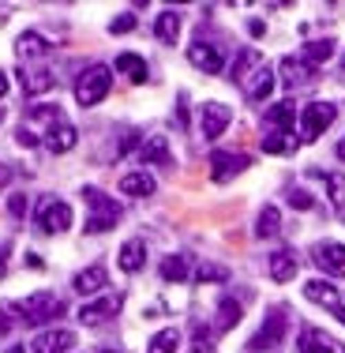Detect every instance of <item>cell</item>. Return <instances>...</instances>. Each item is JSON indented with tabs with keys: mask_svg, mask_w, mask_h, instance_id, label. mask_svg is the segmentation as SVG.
<instances>
[{
	"mask_svg": "<svg viewBox=\"0 0 345 353\" xmlns=\"http://www.w3.org/2000/svg\"><path fill=\"white\" fill-rule=\"evenodd\" d=\"M334 319H338V323H342V327H345V305H342V308H338V312H334Z\"/></svg>",
	"mask_w": 345,
	"mask_h": 353,
	"instance_id": "cell-45",
	"label": "cell"
},
{
	"mask_svg": "<svg viewBox=\"0 0 345 353\" xmlns=\"http://www.w3.org/2000/svg\"><path fill=\"white\" fill-rule=\"evenodd\" d=\"M342 68H345V57H342Z\"/></svg>",
	"mask_w": 345,
	"mask_h": 353,
	"instance_id": "cell-52",
	"label": "cell"
},
{
	"mask_svg": "<svg viewBox=\"0 0 345 353\" xmlns=\"http://www.w3.org/2000/svg\"><path fill=\"white\" fill-rule=\"evenodd\" d=\"M116 72H124L132 83H147V75H150L147 61L136 57V53H121V57H116Z\"/></svg>",
	"mask_w": 345,
	"mask_h": 353,
	"instance_id": "cell-23",
	"label": "cell"
},
{
	"mask_svg": "<svg viewBox=\"0 0 345 353\" xmlns=\"http://www.w3.org/2000/svg\"><path fill=\"white\" fill-rule=\"evenodd\" d=\"M300 353H334V342L319 327H300Z\"/></svg>",
	"mask_w": 345,
	"mask_h": 353,
	"instance_id": "cell-22",
	"label": "cell"
},
{
	"mask_svg": "<svg viewBox=\"0 0 345 353\" xmlns=\"http://www.w3.org/2000/svg\"><path fill=\"white\" fill-rule=\"evenodd\" d=\"M128 30H136V15H121L109 23V34H128Z\"/></svg>",
	"mask_w": 345,
	"mask_h": 353,
	"instance_id": "cell-38",
	"label": "cell"
},
{
	"mask_svg": "<svg viewBox=\"0 0 345 353\" xmlns=\"http://www.w3.org/2000/svg\"><path fill=\"white\" fill-rule=\"evenodd\" d=\"M191 274H196V282H229V271L218 263H199Z\"/></svg>",
	"mask_w": 345,
	"mask_h": 353,
	"instance_id": "cell-35",
	"label": "cell"
},
{
	"mask_svg": "<svg viewBox=\"0 0 345 353\" xmlns=\"http://www.w3.org/2000/svg\"><path fill=\"white\" fill-rule=\"evenodd\" d=\"M191 353H214V346H210V342H199V346L191 350Z\"/></svg>",
	"mask_w": 345,
	"mask_h": 353,
	"instance_id": "cell-43",
	"label": "cell"
},
{
	"mask_svg": "<svg viewBox=\"0 0 345 353\" xmlns=\"http://www.w3.org/2000/svg\"><path fill=\"white\" fill-rule=\"evenodd\" d=\"M8 211H12L15 218H23V214H27V196H12V199H8Z\"/></svg>",
	"mask_w": 345,
	"mask_h": 353,
	"instance_id": "cell-39",
	"label": "cell"
},
{
	"mask_svg": "<svg viewBox=\"0 0 345 353\" xmlns=\"http://www.w3.org/2000/svg\"><path fill=\"white\" fill-rule=\"evenodd\" d=\"M15 53H19L23 61H30V57H45L49 41L41 34H34V30H27V34H19V41H15Z\"/></svg>",
	"mask_w": 345,
	"mask_h": 353,
	"instance_id": "cell-28",
	"label": "cell"
},
{
	"mask_svg": "<svg viewBox=\"0 0 345 353\" xmlns=\"http://www.w3.org/2000/svg\"><path fill=\"white\" fill-rule=\"evenodd\" d=\"M338 158H342V162H345V139L338 143Z\"/></svg>",
	"mask_w": 345,
	"mask_h": 353,
	"instance_id": "cell-47",
	"label": "cell"
},
{
	"mask_svg": "<svg viewBox=\"0 0 345 353\" xmlns=\"http://www.w3.org/2000/svg\"><path fill=\"white\" fill-rule=\"evenodd\" d=\"M34 225L41 233H64L72 225V207L64 203V199H53L45 196L38 203V214H34Z\"/></svg>",
	"mask_w": 345,
	"mask_h": 353,
	"instance_id": "cell-6",
	"label": "cell"
},
{
	"mask_svg": "<svg viewBox=\"0 0 345 353\" xmlns=\"http://www.w3.org/2000/svg\"><path fill=\"white\" fill-rule=\"evenodd\" d=\"M8 181H12V170H8V165H4V162H0V188H4V184H8Z\"/></svg>",
	"mask_w": 345,
	"mask_h": 353,
	"instance_id": "cell-41",
	"label": "cell"
},
{
	"mask_svg": "<svg viewBox=\"0 0 345 353\" xmlns=\"http://www.w3.org/2000/svg\"><path fill=\"white\" fill-rule=\"evenodd\" d=\"M143 162L173 165V154H169V143H165V136H150L147 143H143Z\"/></svg>",
	"mask_w": 345,
	"mask_h": 353,
	"instance_id": "cell-24",
	"label": "cell"
},
{
	"mask_svg": "<svg viewBox=\"0 0 345 353\" xmlns=\"http://www.w3.org/2000/svg\"><path fill=\"white\" fill-rule=\"evenodd\" d=\"M304 57H308L311 64L326 61V57H334V41H331V38H319V41H308V46H304Z\"/></svg>",
	"mask_w": 345,
	"mask_h": 353,
	"instance_id": "cell-34",
	"label": "cell"
},
{
	"mask_svg": "<svg viewBox=\"0 0 345 353\" xmlns=\"http://www.w3.org/2000/svg\"><path fill=\"white\" fill-rule=\"evenodd\" d=\"M229 121H233L229 105H222V102H207L203 105V136L207 139H218L225 128H229Z\"/></svg>",
	"mask_w": 345,
	"mask_h": 353,
	"instance_id": "cell-13",
	"label": "cell"
},
{
	"mask_svg": "<svg viewBox=\"0 0 345 353\" xmlns=\"http://www.w3.org/2000/svg\"><path fill=\"white\" fill-rule=\"evenodd\" d=\"M304 297H308V301H315V305H323V308H331V312H338V308H342V293H338V285L326 282V279H311V282L304 285Z\"/></svg>",
	"mask_w": 345,
	"mask_h": 353,
	"instance_id": "cell-14",
	"label": "cell"
},
{
	"mask_svg": "<svg viewBox=\"0 0 345 353\" xmlns=\"http://www.w3.org/2000/svg\"><path fill=\"white\" fill-rule=\"evenodd\" d=\"M154 34H158V41H165V46H176V38H180V15L162 12L154 23Z\"/></svg>",
	"mask_w": 345,
	"mask_h": 353,
	"instance_id": "cell-25",
	"label": "cell"
},
{
	"mask_svg": "<svg viewBox=\"0 0 345 353\" xmlns=\"http://www.w3.org/2000/svg\"><path fill=\"white\" fill-rule=\"evenodd\" d=\"M293 124H297V109H293V102H278V105L266 109V128H278V132L289 136Z\"/></svg>",
	"mask_w": 345,
	"mask_h": 353,
	"instance_id": "cell-21",
	"label": "cell"
},
{
	"mask_svg": "<svg viewBox=\"0 0 345 353\" xmlns=\"http://www.w3.org/2000/svg\"><path fill=\"white\" fill-rule=\"evenodd\" d=\"M121 305H124L121 293H109V297H102V301H90V305H83V308H79V323L98 327L102 319H109V316L121 312Z\"/></svg>",
	"mask_w": 345,
	"mask_h": 353,
	"instance_id": "cell-11",
	"label": "cell"
},
{
	"mask_svg": "<svg viewBox=\"0 0 345 353\" xmlns=\"http://www.w3.org/2000/svg\"><path fill=\"white\" fill-rule=\"evenodd\" d=\"M271 90H274V72L271 68H255V72H251V79L244 83L248 102H263V98H271Z\"/></svg>",
	"mask_w": 345,
	"mask_h": 353,
	"instance_id": "cell-17",
	"label": "cell"
},
{
	"mask_svg": "<svg viewBox=\"0 0 345 353\" xmlns=\"http://www.w3.org/2000/svg\"><path fill=\"white\" fill-rule=\"evenodd\" d=\"M334 121H338V105H334V102H311V105H304V113H300V139H304V143L319 139Z\"/></svg>",
	"mask_w": 345,
	"mask_h": 353,
	"instance_id": "cell-5",
	"label": "cell"
},
{
	"mask_svg": "<svg viewBox=\"0 0 345 353\" xmlns=\"http://www.w3.org/2000/svg\"><path fill=\"white\" fill-rule=\"evenodd\" d=\"M4 94H8V75L0 72V98H4Z\"/></svg>",
	"mask_w": 345,
	"mask_h": 353,
	"instance_id": "cell-44",
	"label": "cell"
},
{
	"mask_svg": "<svg viewBox=\"0 0 345 353\" xmlns=\"http://www.w3.org/2000/svg\"><path fill=\"white\" fill-rule=\"evenodd\" d=\"M248 30H251V34H255V38H259V34H263V30H266V27H263V23H259V19H251V23H248Z\"/></svg>",
	"mask_w": 345,
	"mask_h": 353,
	"instance_id": "cell-42",
	"label": "cell"
},
{
	"mask_svg": "<svg viewBox=\"0 0 345 353\" xmlns=\"http://www.w3.org/2000/svg\"><path fill=\"white\" fill-rule=\"evenodd\" d=\"M248 165H251V158H248V154H229V150H214V154H210V181L225 184V181H233L237 173H244Z\"/></svg>",
	"mask_w": 345,
	"mask_h": 353,
	"instance_id": "cell-8",
	"label": "cell"
},
{
	"mask_svg": "<svg viewBox=\"0 0 345 353\" xmlns=\"http://www.w3.org/2000/svg\"><path fill=\"white\" fill-rule=\"evenodd\" d=\"M188 61L196 64L203 75H218L225 68V53H222V46H210V41H196V46L188 49Z\"/></svg>",
	"mask_w": 345,
	"mask_h": 353,
	"instance_id": "cell-10",
	"label": "cell"
},
{
	"mask_svg": "<svg viewBox=\"0 0 345 353\" xmlns=\"http://www.w3.org/2000/svg\"><path fill=\"white\" fill-rule=\"evenodd\" d=\"M311 259H315L319 271L334 274V279H345V245L342 241H319L311 248Z\"/></svg>",
	"mask_w": 345,
	"mask_h": 353,
	"instance_id": "cell-7",
	"label": "cell"
},
{
	"mask_svg": "<svg viewBox=\"0 0 345 353\" xmlns=\"http://www.w3.org/2000/svg\"><path fill=\"white\" fill-rule=\"evenodd\" d=\"M0 121H4V109H0Z\"/></svg>",
	"mask_w": 345,
	"mask_h": 353,
	"instance_id": "cell-51",
	"label": "cell"
},
{
	"mask_svg": "<svg viewBox=\"0 0 345 353\" xmlns=\"http://www.w3.org/2000/svg\"><path fill=\"white\" fill-rule=\"evenodd\" d=\"M19 143H23V147H34V143H38V136H34L30 128H19Z\"/></svg>",
	"mask_w": 345,
	"mask_h": 353,
	"instance_id": "cell-40",
	"label": "cell"
},
{
	"mask_svg": "<svg viewBox=\"0 0 345 353\" xmlns=\"http://www.w3.org/2000/svg\"><path fill=\"white\" fill-rule=\"evenodd\" d=\"M109 87H113V72H109L105 64H90V68L75 79V102L83 109H90L109 94Z\"/></svg>",
	"mask_w": 345,
	"mask_h": 353,
	"instance_id": "cell-3",
	"label": "cell"
},
{
	"mask_svg": "<svg viewBox=\"0 0 345 353\" xmlns=\"http://www.w3.org/2000/svg\"><path fill=\"white\" fill-rule=\"evenodd\" d=\"M237 323H240V305L233 297H225L222 305H218V327H222V331H233Z\"/></svg>",
	"mask_w": 345,
	"mask_h": 353,
	"instance_id": "cell-32",
	"label": "cell"
},
{
	"mask_svg": "<svg viewBox=\"0 0 345 353\" xmlns=\"http://www.w3.org/2000/svg\"><path fill=\"white\" fill-rule=\"evenodd\" d=\"M176 346H180V331H176V327H165V331H158L154 339H150L147 353H176Z\"/></svg>",
	"mask_w": 345,
	"mask_h": 353,
	"instance_id": "cell-31",
	"label": "cell"
},
{
	"mask_svg": "<svg viewBox=\"0 0 345 353\" xmlns=\"http://www.w3.org/2000/svg\"><path fill=\"white\" fill-rule=\"evenodd\" d=\"M83 199H87V207H90L87 233H105V230H113V225L121 222V203H116V199H109L105 192L83 188Z\"/></svg>",
	"mask_w": 345,
	"mask_h": 353,
	"instance_id": "cell-2",
	"label": "cell"
},
{
	"mask_svg": "<svg viewBox=\"0 0 345 353\" xmlns=\"http://www.w3.org/2000/svg\"><path fill=\"white\" fill-rule=\"evenodd\" d=\"M311 79H319V64H311L308 57H285L282 61V83L285 87H308Z\"/></svg>",
	"mask_w": 345,
	"mask_h": 353,
	"instance_id": "cell-9",
	"label": "cell"
},
{
	"mask_svg": "<svg viewBox=\"0 0 345 353\" xmlns=\"http://www.w3.org/2000/svg\"><path fill=\"white\" fill-rule=\"evenodd\" d=\"M282 233V214H278V207H263L255 218V237H263V241H271Z\"/></svg>",
	"mask_w": 345,
	"mask_h": 353,
	"instance_id": "cell-27",
	"label": "cell"
},
{
	"mask_svg": "<svg viewBox=\"0 0 345 353\" xmlns=\"http://www.w3.org/2000/svg\"><path fill=\"white\" fill-rule=\"evenodd\" d=\"M72 285H75V293H83V297H90V293H102L105 285H109V271H105L102 263H90L87 271L75 274Z\"/></svg>",
	"mask_w": 345,
	"mask_h": 353,
	"instance_id": "cell-15",
	"label": "cell"
},
{
	"mask_svg": "<svg viewBox=\"0 0 345 353\" xmlns=\"http://www.w3.org/2000/svg\"><path fill=\"white\" fill-rule=\"evenodd\" d=\"M311 176H315V181H323L326 196H331L338 207L345 203V173H315V170H311Z\"/></svg>",
	"mask_w": 345,
	"mask_h": 353,
	"instance_id": "cell-30",
	"label": "cell"
},
{
	"mask_svg": "<svg viewBox=\"0 0 345 353\" xmlns=\"http://www.w3.org/2000/svg\"><path fill=\"white\" fill-rule=\"evenodd\" d=\"M12 308L23 316V323H34V327H38V323H49V319L64 316V308H68V305H64L56 293H45V290H41V293H30V297L15 301Z\"/></svg>",
	"mask_w": 345,
	"mask_h": 353,
	"instance_id": "cell-1",
	"label": "cell"
},
{
	"mask_svg": "<svg viewBox=\"0 0 345 353\" xmlns=\"http://www.w3.org/2000/svg\"><path fill=\"white\" fill-rule=\"evenodd\" d=\"M121 192H124V196H136V199H147V196H154V176L143 173V170L124 173L121 176Z\"/></svg>",
	"mask_w": 345,
	"mask_h": 353,
	"instance_id": "cell-18",
	"label": "cell"
},
{
	"mask_svg": "<svg viewBox=\"0 0 345 353\" xmlns=\"http://www.w3.org/2000/svg\"><path fill=\"white\" fill-rule=\"evenodd\" d=\"M285 199H289V207H297V211H311V207H315V199H311L304 188H289Z\"/></svg>",
	"mask_w": 345,
	"mask_h": 353,
	"instance_id": "cell-36",
	"label": "cell"
},
{
	"mask_svg": "<svg viewBox=\"0 0 345 353\" xmlns=\"http://www.w3.org/2000/svg\"><path fill=\"white\" fill-rule=\"evenodd\" d=\"M266 271H271V279L274 282H293L297 279V256H293L289 248L285 252H271V263H266Z\"/></svg>",
	"mask_w": 345,
	"mask_h": 353,
	"instance_id": "cell-16",
	"label": "cell"
},
{
	"mask_svg": "<svg viewBox=\"0 0 345 353\" xmlns=\"http://www.w3.org/2000/svg\"><path fill=\"white\" fill-rule=\"evenodd\" d=\"M162 279H165V282H188V279H191L188 256H165V259H162Z\"/></svg>",
	"mask_w": 345,
	"mask_h": 353,
	"instance_id": "cell-29",
	"label": "cell"
},
{
	"mask_svg": "<svg viewBox=\"0 0 345 353\" xmlns=\"http://www.w3.org/2000/svg\"><path fill=\"white\" fill-rule=\"evenodd\" d=\"M285 327H289V312L271 308L266 319H263V327L248 339V353H271V350H278L285 342Z\"/></svg>",
	"mask_w": 345,
	"mask_h": 353,
	"instance_id": "cell-4",
	"label": "cell"
},
{
	"mask_svg": "<svg viewBox=\"0 0 345 353\" xmlns=\"http://www.w3.org/2000/svg\"><path fill=\"white\" fill-rule=\"evenodd\" d=\"M293 147H297V143L285 136V132H271V136H263V150H266V154H293Z\"/></svg>",
	"mask_w": 345,
	"mask_h": 353,
	"instance_id": "cell-33",
	"label": "cell"
},
{
	"mask_svg": "<svg viewBox=\"0 0 345 353\" xmlns=\"http://www.w3.org/2000/svg\"><path fill=\"white\" fill-rule=\"evenodd\" d=\"M56 79L49 68H34V72H23V90L27 94H45V90H53Z\"/></svg>",
	"mask_w": 345,
	"mask_h": 353,
	"instance_id": "cell-26",
	"label": "cell"
},
{
	"mask_svg": "<svg viewBox=\"0 0 345 353\" xmlns=\"http://www.w3.org/2000/svg\"><path fill=\"white\" fill-rule=\"evenodd\" d=\"M75 346V334L64 331V327H53V331H41L34 342H30V350L34 353H68Z\"/></svg>",
	"mask_w": 345,
	"mask_h": 353,
	"instance_id": "cell-12",
	"label": "cell"
},
{
	"mask_svg": "<svg viewBox=\"0 0 345 353\" xmlns=\"http://www.w3.org/2000/svg\"><path fill=\"white\" fill-rule=\"evenodd\" d=\"M143 263H147V245L143 241H124L121 245V271H128V274H136V271H143Z\"/></svg>",
	"mask_w": 345,
	"mask_h": 353,
	"instance_id": "cell-20",
	"label": "cell"
},
{
	"mask_svg": "<svg viewBox=\"0 0 345 353\" xmlns=\"http://www.w3.org/2000/svg\"><path fill=\"white\" fill-rule=\"evenodd\" d=\"M75 139H79V132H75L68 121H61L56 128H49V132H45V147L53 150V154H64V150H72V147H75Z\"/></svg>",
	"mask_w": 345,
	"mask_h": 353,
	"instance_id": "cell-19",
	"label": "cell"
},
{
	"mask_svg": "<svg viewBox=\"0 0 345 353\" xmlns=\"http://www.w3.org/2000/svg\"><path fill=\"white\" fill-rule=\"evenodd\" d=\"M4 353H27V350H23V346H8Z\"/></svg>",
	"mask_w": 345,
	"mask_h": 353,
	"instance_id": "cell-48",
	"label": "cell"
},
{
	"mask_svg": "<svg viewBox=\"0 0 345 353\" xmlns=\"http://www.w3.org/2000/svg\"><path fill=\"white\" fill-rule=\"evenodd\" d=\"M8 327H12V323H8L4 316H0V334H8Z\"/></svg>",
	"mask_w": 345,
	"mask_h": 353,
	"instance_id": "cell-46",
	"label": "cell"
},
{
	"mask_svg": "<svg viewBox=\"0 0 345 353\" xmlns=\"http://www.w3.org/2000/svg\"><path fill=\"white\" fill-rule=\"evenodd\" d=\"M8 248H12V245H0V263H4V256H8Z\"/></svg>",
	"mask_w": 345,
	"mask_h": 353,
	"instance_id": "cell-49",
	"label": "cell"
},
{
	"mask_svg": "<svg viewBox=\"0 0 345 353\" xmlns=\"http://www.w3.org/2000/svg\"><path fill=\"white\" fill-rule=\"evenodd\" d=\"M255 61H259V57H255V53H244V57H240V61H237V64H233V72H229V79H233V83H240V79H244V75H248V68H251V64H255Z\"/></svg>",
	"mask_w": 345,
	"mask_h": 353,
	"instance_id": "cell-37",
	"label": "cell"
},
{
	"mask_svg": "<svg viewBox=\"0 0 345 353\" xmlns=\"http://www.w3.org/2000/svg\"><path fill=\"white\" fill-rule=\"evenodd\" d=\"M105 353H121V350H105Z\"/></svg>",
	"mask_w": 345,
	"mask_h": 353,
	"instance_id": "cell-50",
	"label": "cell"
}]
</instances>
